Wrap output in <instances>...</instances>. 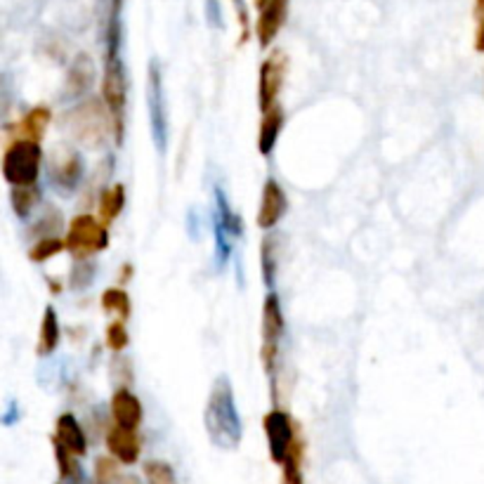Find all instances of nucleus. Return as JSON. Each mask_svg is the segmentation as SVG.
Masks as SVG:
<instances>
[{
    "label": "nucleus",
    "mask_w": 484,
    "mask_h": 484,
    "mask_svg": "<svg viewBox=\"0 0 484 484\" xmlns=\"http://www.w3.org/2000/svg\"><path fill=\"white\" fill-rule=\"evenodd\" d=\"M296 484H303V480H300V482H296Z\"/></svg>",
    "instance_id": "obj_29"
},
{
    "label": "nucleus",
    "mask_w": 484,
    "mask_h": 484,
    "mask_svg": "<svg viewBox=\"0 0 484 484\" xmlns=\"http://www.w3.org/2000/svg\"><path fill=\"white\" fill-rule=\"evenodd\" d=\"M102 95L104 102H107V109L117 118L121 117L123 109H125V99H128V78H125V69H123V62L118 59V55H111L109 62H107Z\"/></svg>",
    "instance_id": "obj_7"
},
{
    "label": "nucleus",
    "mask_w": 484,
    "mask_h": 484,
    "mask_svg": "<svg viewBox=\"0 0 484 484\" xmlns=\"http://www.w3.org/2000/svg\"><path fill=\"white\" fill-rule=\"evenodd\" d=\"M286 213V194L274 180H267L263 187V201H260L258 225L263 229H272L277 225L281 215Z\"/></svg>",
    "instance_id": "obj_11"
},
{
    "label": "nucleus",
    "mask_w": 484,
    "mask_h": 484,
    "mask_svg": "<svg viewBox=\"0 0 484 484\" xmlns=\"http://www.w3.org/2000/svg\"><path fill=\"white\" fill-rule=\"evenodd\" d=\"M117 461L114 459H99L95 468L97 484H114L117 482Z\"/></svg>",
    "instance_id": "obj_26"
},
{
    "label": "nucleus",
    "mask_w": 484,
    "mask_h": 484,
    "mask_svg": "<svg viewBox=\"0 0 484 484\" xmlns=\"http://www.w3.org/2000/svg\"><path fill=\"white\" fill-rule=\"evenodd\" d=\"M102 305H104V310L111 312L114 316H118V319H128L130 298H128V293H125V290L109 289L102 296Z\"/></svg>",
    "instance_id": "obj_22"
},
{
    "label": "nucleus",
    "mask_w": 484,
    "mask_h": 484,
    "mask_svg": "<svg viewBox=\"0 0 484 484\" xmlns=\"http://www.w3.org/2000/svg\"><path fill=\"white\" fill-rule=\"evenodd\" d=\"M107 345H109L114 352H118V350H123L128 345V331H125L123 319H118V322H114L109 326V331H107Z\"/></svg>",
    "instance_id": "obj_25"
},
{
    "label": "nucleus",
    "mask_w": 484,
    "mask_h": 484,
    "mask_svg": "<svg viewBox=\"0 0 484 484\" xmlns=\"http://www.w3.org/2000/svg\"><path fill=\"white\" fill-rule=\"evenodd\" d=\"M81 175H83V161L76 151H65L62 156H55L50 163V177L55 182V187L73 189L81 182Z\"/></svg>",
    "instance_id": "obj_10"
},
{
    "label": "nucleus",
    "mask_w": 484,
    "mask_h": 484,
    "mask_svg": "<svg viewBox=\"0 0 484 484\" xmlns=\"http://www.w3.org/2000/svg\"><path fill=\"white\" fill-rule=\"evenodd\" d=\"M286 10H289V0H267L263 5V14L258 20V39L263 46H270L272 40L277 39L279 29L286 22Z\"/></svg>",
    "instance_id": "obj_14"
},
{
    "label": "nucleus",
    "mask_w": 484,
    "mask_h": 484,
    "mask_svg": "<svg viewBox=\"0 0 484 484\" xmlns=\"http://www.w3.org/2000/svg\"><path fill=\"white\" fill-rule=\"evenodd\" d=\"M111 416L117 420V426L135 428L137 430V426L143 423V404L130 390L121 387L111 397Z\"/></svg>",
    "instance_id": "obj_13"
},
{
    "label": "nucleus",
    "mask_w": 484,
    "mask_h": 484,
    "mask_svg": "<svg viewBox=\"0 0 484 484\" xmlns=\"http://www.w3.org/2000/svg\"><path fill=\"white\" fill-rule=\"evenodd\" d=\"M286 76V62L281 55H272L260 66V109L267 111L277 104V95L281 91Z\"/></svg>",
    "instance_id": "obj_8"
},
{
    "label": "nucleus",
    "mask_w": 484,
    "mask_h": 484,
    "mask_svg": "<svg viewBox=\"0 0 484 484\" xmlns=\"http://www.w3.org/2000/svg\"><path fill=\"white\" fill-rule=\"evenodd\" d=\"M478 17H480L478 46H480V50H484V0H478Z\"/></svg>",
    "instance_id": "obj_27"
},
{
    "label": "nucleus",
    "mask_w": 484,
    "mask_h": 484,
    "mask_svg": "<svg viewBox=\"0 0 484 484\" xmlns=\"http://www.w3.org/2000/svg\"><path fill=\"white\" fill-rule=\"evenodd\" d=\"M55 442H59L62 446H66L69 452L76 454V456H83L85 449H88V439H85L83 428L73 419L72 413H65L59 416L57 420V437Z\"/></svg>",
    "instance_id": "obj_15"
},
{
    "label": "nucleus",
    "mask_w": 484,
    "mask_h": 484,
    "mask_svg": "<svg viewBox=\"0 0 484 484\" xmlns=\"http://www.w3.org/2000/svg\"><path fill=\"white\" fill-rule=\"evenodd\" d=\"M281 336H284V312H281L277 293H270L263 305V364L270 374L277 364Z\"/></svg>",
    "instance_id": "obj_6"
},
{
    "label": "nucleus",
    "mask_w": 484,
    "mask_h": 484,
    "mask_svg": "<svg viewBox=\"0 0 484 484\" xmlns=\"http://www.w3.org/2000/svg\"><path fill=\"white\" fill-rule=\"evenodd\" d=\"M48 123H50V109H48V107H36V109L29 111V114L22 118L20 125H17V128H20V137L39 143L43 133H46Z\"/></svg>",
    "instance_id": "obj_17"
},
{
    "label": "nucleus",
    "mask_w": 484,
    "mask_h": 484,
    "mask_svg": "<svg viewBox=\"0 0 484 484\" xmlns=\"http://www.w3.org/2000/svg\"><path fill=\"white\" fill-rule=\"evenodd\" d=\"M107 446L114 454V459H118L121 463H135L140 459V449H143L135 428L123 426L111 428L109 435H107Z\"/></svg>",
    "instance_id": "obj_9"
},
{
    "label": "nucleus",
    "mask_w": 484,
    "mask_h": 484,
    "mask_svg": "<svg viewBox=\"0 0 484 484\" xmlns=\"http://www.w3.org/2000/svg\"><path fill=\"white\" fill-rule=\"evenodd\" d=\"M281 123H284V114H281V107H270L267 111H263V125H260V154H270L274 144L279 140V133H281Z\"/></svg>",
    "instance_id": "obj_16"
},
{
    "label": "nucleus",
    "mask_w": 484,
    "mask_h": 484,
    "mask_svg": "<svg viewBox=\"0 0 484 484\" xmlns=\"http://www.w3.org/2000/svg\"><path fill=\"white\" fill-rule=\"evenodd\" d=\"M144 475H147L149 484H175L173 468L163 461H149L144 465Z\"/></svg>",
    "instance_id": "obj_24"
},
{
    "label": "nucleus",
    "mask_w": 484,
    "mask_h": 484,
    "mask_svg": "<svg viewBox=\"0 0 484 484\" xmlns=\"http://www.w3.org/2000/svg\"><path fill=\"white\" fill-rule=\"evenodd\" d=\"M59 345V322L55 315V307H48L43 324H40V336H39V352L40 355H50L52 350Z\"/></svg>",
    "instance_id": "obj_19"
},
{
    "label": "nucleus",
    "mask_w": 484,
    "mask_h": 484,
    "mask_svg": "<svg viewBox=\"0 0 484 484\" xmlns=\"http://www.w3.org/2000/svg\"><path fill=\"white\" fill-rule=\"evenodd\" d=\"M149 111H151V125H154V137L159 149L166 147V109H163V92H161V73L159 69H149Z\"/></svg>",
    "instance_id": "obj_12"
},
{
    "label": "nucleus",
    "mask_w": 484,
    "mask_h": 484,
    "mask_svg": "<svg viewBox=\"0 0 484 484\" xmlns=\"http://www.w3.org/2000/svg\"><path fill=\"white\" fill-rule=\"evenodd\" d=\"M206 430L220 449H234L241 442V419L234 404L232 383L220 376L206 404Z\"/></svg>",
    "instance_id": "obj_1"
},
{
    "label": "nucleus",
    "mask_w": 484,
    "mask_h": 484,
    "mask_svg": "<svg viewBox=\"0 0 484 484\" xmlns=\"http://www.w3.org/2000/svg\"><path fill=\"white\" fill-rule=\"evenodd\" d=\"M69 128L85 147H102L117 128V117L104 109L99 99H88L69 114Z\"/></svg>",
    "instance_id": "obj_2"
},
{
    "label": "nucleus",
    "mask_w": 484,
    "mask_h": 484,
    "mask_svg": "<svg viewBox=\"0 0 484 484\" xmlns=\"http://www.w3.org/2000/svg\"><path fill=\"white\" fill-rule=\"evenodd\" d=\"M118 484H143L137 478H121V482Z\"/></svg>",
    "instance_id": "obj_28"
},
{
    "label": "nucleus",
    "mask_w": 484,
    "mask_h": 484,
    "mask_svg": "<svg viewBox=\"0 0 484 484\" xmlns=\"http://www.w3.org/2000/svg\"><path fill=\"white\" fill-rule=\"evenodd\" d=\"M107 241H109V234L104 229V222L95 220L92 215H78L69 227L66 248L73 251V255L78 258H85V255L102 251Z\"/></svg>",
    "instance_id": "obj_5"
},
{
    "label": "nucleus",
    "mask_w": 484,
    "mask_h": 484,
    "mask_svg": "<svg viewBox=\"0 0 484 484\" xmlns=\"http://www.w3.org/2000/svg\"><path fill=\"white\" fill-rule=\"evenodd\" d=\"M39 201L40 192L36 189V185H20V187H13V208L20 218H26V215L31 213Z\"/></svg>",
    "instance_id": "obj_20"
},
{
    "label": "nucleus",
    "mask_w": 484,
    "mask_h": 484,
    "mask_svg": "<svg viewBox=\"0 0 484 484\" xmlns=\"http://www.w3.org/2000/svg\"><path fill=\"white\" fill-rule=\"evenodd\" d=\"M92 76H95V66H92V62L88 57H81L76 62V66L72 69V73H69V83H66V88H69V92H85L88 88H91L92 83Z\"/></svg>",
    "instance_id": "obj_21"
},
{
    "label": "nucleus",
    "mask_w": 484,
    "mask_h": 484,
    "mask_svg": "<svg viewBox=\"0 0 484 484\" xmlns=\"http://www.w3.org/2000/svg\"><path fill=\"white\" fill-rule=\"evenodd\" d=\"M66 241L57 239V237H43L39 239V244L31 248V260L33 263H46L48 258L57 255L59 251H65Z\"/></svg>",
    "instance_id": "obj_23"
},
{
    "label": "nucleus",
    "mask_w": 484,
    "mask_h": 484,
    "mask_svg": "<svg viewBox=\"0 0 484 484\" xmlns=\"http://www.w3.org/2000/svg\"><path fill=\"white\" fill-rule=\"evenodd\" d=\"M263 428H265L267 445H270V454L274 463L284 465L290 454L303 446L300 439L296 437V428L290 423L289 413L274 409V411H270L265 416Z\"/></svg>",
    "instance_id": "obj_4"
},
{
    "label": "nucleus",
    "mask_w": 484,
    "mask_h": 484,
    "mask_svg": "<svg viewBox=\"0 0 484 484\" xmlns=\"http://www.w3.org/2000/svg\"><path fill=\"white\" fill-rule=\"evenodd\" d=\"M123 206H125V192H123L121 185H114V187L107 189L102 194V199H99V215H102L104 225L114 222L121 215Z\"/></svg>",
    "instance_id": "obj_18"
},
{
    "label": "nucleus",
    "mask_w": 484,
    "mask_h": 484,
    "mask_svg": "<svg viewBox=\"0 0 484 484\" xmlns=\"http://www.w3.org/2000/svg\"><path fill=\"white\" fill-rule=\"evenodd\" d=\"M40 147L36 140H14L10 147L5 149L3 156V175L13 187L20 185H36L40 173Z\"/></svg>",
    "instance_id": "obj_3"
}]
</instances>
